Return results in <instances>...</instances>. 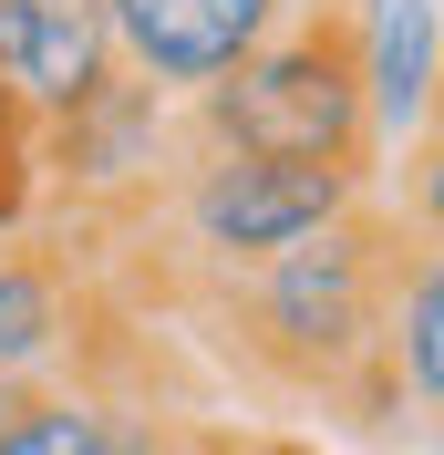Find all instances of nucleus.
<instances>
[{
  "instance_id": "nucleus-5",
  "label": "nucleus",
  "mask_w": 444,
  "mask_h": 455,
  "mask_svg": "<svg viewBox=\"0 0 444 455\" xmlns=\"http://www.w3.org/2000/svg\"><path fill=\"white\" fill-rule=\"evenodd\" d=\"M93 300H104V280L73 249L11 228L0 238V383H62L73 352H83Z\"/></svg>"
},
{
  "instance_id": "nucleus-6",
  "label": "nucleus",
  "mask_w": 444,
  "mask_h": 455,
  "mask_svg": "<svg viewBox=\"0 0 444 455\" xmlns=\"http://www.w3.org/2000/svg\"><path fill=\"white\" fill-rule=\"evenodd\" d=\"M341 21H352L372 145H424L434 135V84H444V11L434 0H341Z\"/></svg>"
},
{
  "instance_id": "nucleus-9",
  "label": "nucleus",
  "mask_w": 444,
  "mask_h": 455,
  "mask_svg": "<svg viewBox=\"0 0 444 455\" xmlns=\"http://www.w3.org/2000/svg\"><path fill=\"white\" fill-rule=\"evenodd\" d=\"M0 455H104V394H83V383H31L21 414L0 425Z\"/></svg>"
},
{
  "instance_id": "nucleus-10",
  "label": "nucleus",
  "mask_w": 444,
  "mask_h": 455,
  "mask_svg": "<svg viewBox=\"0 0 444 455\" xmlns=\"http://www.w3.org/2000/svg\"><path fill=\"white\" fill-rule=\"evenodd\" d=\"M176 455H321V445H300V435H279V425H218V414H186Z\"/></svg>"
},
{
  "instance_id": "nucleus-11",
  "label": "nucleus",
  "mask_w": 444,
  "mask_h": 455,
  "mask_svg": "<svg viewBox=\"0 0 444 455\" xmlns=\"http://www.w3.org/2000/svg\"><path fill=\"white\" fill-rule=\"evenodd\" d=\"M0 166H31V114H21L11 84H0Z\"/></svg>"
},
{
  "instance_id": "nucleus-1",
  "label": "nucleus",
  "mask_w": 444,
  "mask_h": 455,
  "mask_svg": "<svg viewBox=\"0 0 444 455\" xmlns=\"http://www.w3.org/2000/svg\"><path fill=\"white\" fill-rule=\"evenodd\" d=\"M403 249H414V228L383 218L372 197H352L300 249L227 269V280H196L166 311H186L207 331V352L238 383H258L269 403H321V414H352V425L392 435L403 394L383 372V300H392Z\"/></svg>"
},
{
  "instance_id": "nucleus-4",
  "label": "nucleus",
  "mask_w": 444,
  "mask_h": 455,
  "mask_svg": "<svg viewBox=\"0 0 444 455\" xmlns=\"http://www.w3.org/2000/svg\"><path fill=\"white\" fill-rule=\"evenodd\" d=\"M300 0H104V31H114V62L155 84L166 104H196V93L238 73V62L289 21Z\"/></svg>"
},
{
  "instance_id": "nucleus-7",
  "label": "nucleus",
  "mask_w": 444,
  "mask_h": 455,
  "mask_svg": "<svg viewBox=\"0 0 444 455\" xmlns=\"http://www.w3.org/2000/svg\"><path fill=\"white\" fill-rule=\"evenodd\" d=\"M124 62H114L104 0H0V84L21 93L31 124L93 104Z\"/></svg>"
},
{
  "instance_id": "nucleus-2",
  "label": "nucleus",
  "mask_w": 444,
  "mask_h": 455,
  "mask_svg": "<svg viewBox=\"0 0 444 455\" xmlns=\"http://www.w3.org/2000/svg\"><path fill=\"white\" fill-rule=\"evenodd\" d=\"M176 114H186V145H227V156H289V166H331V176H361V187L383 166L341 0H300L238 73H218Z\"/></svg>"
},
{
  "instance_id": "nucleus-8",
  "label": "nucleus",
  "mask_w": 444,
  "mask_h": 455,
  "mask_svg": "<svg viewBox=\"0 0 444 455\" xmlns=\"http://www.w3.org/2000/svg\"><path fill=\"white\" fill-rule=\"evenodd\" d=\"M383 372H392V394L414 403V425L444 403V259H434L424 228H414V249L392 269V300H383Z\"/></svg>"
},
{
  "instance_id": "nucleus-3",
  "label": "nucleus",
  "mask_w": 444,
  "mask_h": 455,
  "mask_svg": "<svg viewBox=\"0 0 444 455\" xmlns=\"http://www.w3.org/2000/svg\"><path fill=\"white\" fill-rule=\"evenodd\" d=\"M176 156H186V114L155 84H135V73H114L93 104L52 114V124H31V176H42V207H62V218L145 207Z\"/></svg>"
}]
</instances>
